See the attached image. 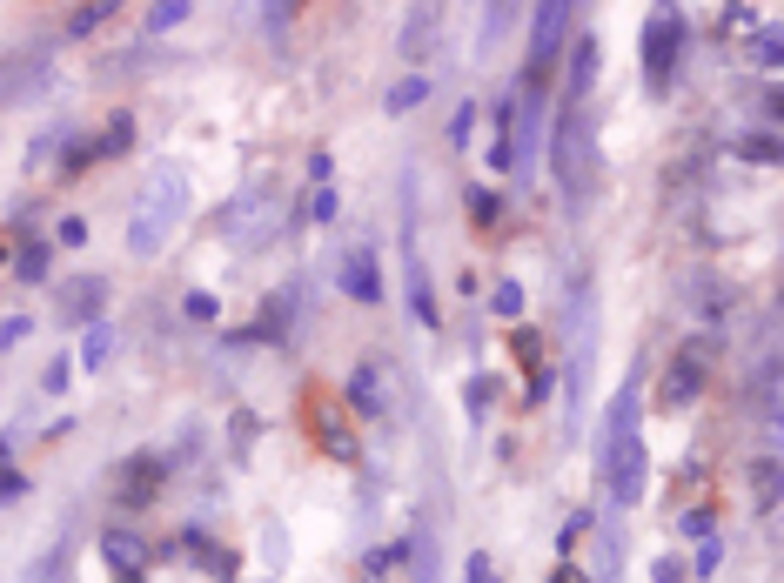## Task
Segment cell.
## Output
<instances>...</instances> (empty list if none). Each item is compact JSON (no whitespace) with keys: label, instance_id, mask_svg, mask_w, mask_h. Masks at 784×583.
<instances>
[{"label":"cell","instance_id":"cell-1","mask_svg":"<svg viewBox=\"0 0 784 583\" xmlns=\"http://www.w3.org/2000/svg\"><path fill=\"white\" fill-rule=\"evenodd\" d=\"M637 416H644V396H637V382H624L617 403H610V423H604V456H597V463H604V490H610L617 510H630V503L644 496V476H650Z\"/></svg>","mask_w":784,"mask_h":583},{"label":"cell","instance_id":"cell-2","mask_svg":"<svg viewBox=\"0 0 784 583\" xmlns=\"http://www.w3.org/2000/svg\"><path fill=\"white\" fill-rule=\"evenodd\" d=\"M188 215V168L181 161H155L148 181H141V202L128 215V255H161L168 235L181 228Z\"/></svg>","mask_w":784,"mask_h":583},{"label":"cell","instance_id":"cell-3","mask_svg":"<svg viewBox=\"0 0 784 583\" xmlns=\"http://www.w3.org/2000/svg\"><path fill=\"white\" fill-rule=\"evenodd\" d=\"M570 322H577V356L563 369V396H570V436H577L590 423V389H597V295L590 289H577Z\"/></svg>","mask_w":784,"mask_h":583},{"label":"cell","instance_id":"cell-4","mask_svg":"<svg viewBox=\"0 0 784 583\" xmlns=\"http://www.w3.org/2000/svg\"><path fill=\"white\" fill-rule=\"evenodd\" d=\"M510 175L516 188H530L543 168V141H550V108H543V81H523V94H510Z\"/></svg>","mask_w":784,"mask_h":583},{"label":"cell","instance_id":"cell-5","mask_svg":"<svg viewBox=\"0 0 784 583\" xmlns=\"http://www.w3.org/2000/svg\"><path fill=\"white\" fill-rule=\"evenodd\" d=\"M684 61V14H677L671 0H657L650 7V27H644V81L650 88H664Z\"/></svg>","mask_w":784,"mask_h":583},{"label":"cell","instance_id":"cell-6","mask_svg":"<svg viewBox=\"0 0 784 583\" xmlns=\"http://www.w3.org/2000/svg\"><path fill=\"white\" fill-rule=\"evenodd\" d=\"M47 88V47H14L7 61H0V101H34Z\"/></svg>","mask_w":784,"mask_h":583},{"label":"cell","instance_id":"cell-7","mask_svg":"<svg viewBox=\"0 0 784 583\" xmlns=\"http://www.w3.org/2000/svg\"><path fill=\"white\" fill-rule=\"evenodd\" d=\"M436 34H443V0H409L403 7V34H396L403 61H423L429 47H436Z\"/></svg>","mask_w":784,"mask_h":583},{"label":"cell","instance_id":"cell-8","mask_svg":"<svg viewBox=\"0 0 784 583\" xmlns=\"http://www.w3.org/2000/svg\"><path fill=\"white\" fill-rule=\"evenodd\" d=\"M342 295H356V302H382V262H376V248H369V242L349 248V262H342Z\"/></svg>","mask_w":784,"mask_h":583},{"label":"cell","instance_id":"cell-9","mask_svg":"<svg viewBox=\"0 0 784 583\" xmlns=\"http://www.w3.org/2000/svg\"><path fill=\"white\" fill-rule=\"evenodd\" d=\"M349 409H356V416H382V409H389V376H382V362H362L356 376H349Z\"/></svg>","mask_w":784,"mask_h":583},{"label":"cell","instance_id":"cell-10","mask_svg":"<svg viewBox=\"0 0 784 583\" xmlns=\"http://www.w3.org/2000/svg\"><path fill=\"white\" fill-rule=\"evenodd\" d=\"M101 557L114 563V577H141V570H148V543H141L135 530H108V537H101Z\"/></svg>","mask_w":784,"mask_h":583},{"label":"cell","instance_id":"cell-11","mask_svg":"<svg viewBox=\"0 0 784 583\" xmlns=\"http://www.w3.org/2000/svg\"><path fill=\"white\" fill-rule=\"evenodd\" d=\"M697 389H704V349H697V356H677L671 369H664V403L671 409H684Z\"/></svg>","mask_w":784,"mask_h":583},{"label":"cell","instance_id":"cell-12","mask_svg":"<svg viewBox=\"0 0 784 583\" xmlns=\"http://www.w3.org/2000/svg\"><path fill=\"white\" fill-rule=\"evenodd\" d=\"M409 315H416L423 329H436V322H443V309H436V289H429V269H423V255H416V242H409Z\"/></svg>","mask_w":784,"mask_h":583},{"label":"cell","instance_id":"cell-13","mask_svg":"<svg viewBox=\"0 0 784 583\" xmlns=\"http://www.w3.org/2000/svg\"><path fill=\"white\" fill-rule=\"evenodd\" d=\"M108 356H114V329H108V322H88V336H81V356H74V362L94 376V369H108Z\"/></svg>","mask_w":784,"mask_h":583},{"label":"cell","instance_id":"cell-14","mask_svg":"<svg viewBox=\"0 0 784 583\" xmlns=\"http://www.w3.org/2000/svg\"><path fill=\"white\" fill-rule=\"evenodd\" d=\"M590 88H597V41H577V54H570V101H583Z\"/></svg>","mask_w":784,"mask_h":583},{"label":"cell","instance_id":"cell-15","mask_svg":"<svg viewBox=\"0 0 784 583\" xmlns=\"http://www.w3.org/2000/svg\"><path fill=\"white\" fill-rule=\"evenodd\" d=\"M423 101H429V74L416 68V74H403V81L389 88V101H382V108H389V114H409V108H423Z\"/></svg>","mask_w":784,"mask_h":583},{"label":"cell","instance_id":"cell-16","mask_svg":"<svg viewBox=\"0 0 784 583\" xmlns=\"http://www.w3.org/2000/svg\"><path fill=\"white\" fill-rule=\"evenodd\" d=\"M101 295H108L101 275H94V282H74V289H68V315H74V322H88V315L101 322Z\"/></svg>","mask_w":784,"mask_h":583},{"label":"cell","instance_id":"cell-17","mask_svg":"<svg viewBox=\"0 0 784 583\" xmlns=\"http://www.w3.org/2000/svg\"><path fill=\"white\" fill-rule=\"evenodd\" d=\"M510 21H516V0H490V27H483V54H496V47H503Z\"/></svg>","mask_w":784,"mask_h":583},{"label":"cell","instance_id":"cell-18","mask_svg":"<svg viewBox=\"0 0 784 583\" xmlns=\"http://www.w3.org/2000/svg\"><path fill=\"white\" fill-rule=\"evenodd\" d=\"M409 557V543H389V550H369V557H362V577L376 583V577H389V570H396V563Z\"/></svg>","mask_w":784,"mask_h":583},{"label":"cell","instance_id":"cell-19","mask_svg":"<svg viewBox=\"0 0 784 583\" xmlns=\"http://www.w3.org/2000/svg\"><path fill=\"white\" fill-rule=\"evenodd\" d=\"M188 21V0H155L148 7V34H168V27H181Z\"/></svg>","mask_w":784,"mask_h":583},{"label":"cell","instance_id":"cell-20","mask_svg":"<svg viewBox=\"0 0 784 583\" xmlns=\"http://www.w3.org/2000/svg\"><path fill=\"white\" fill-rule=\"evenodd\" d=\"M295 21V0H262V27H269V41H282Z\"/></svg>","mask_w":784,"mask_h":583},{"label":"cell","instance_id":"cell-21","mask_svg":"<svg viewBox=\"0 0 784 583\" xmlns=\"http://www.w3.org/2000/svg\"><path fill=\"white\" fill-rule=\"evenodd\" d=\"M490 396H496V382H490V376H470V389H463V403H470V423H483V416H490Z\"/></svg>","mask_w":784,"mask_h":583},{"label":"cell","instance_id":"cell-22","mask_svg":"<svg viewBox=\"0 0 784 583\" xmlns=\"http://www.w3.org/2000/svg\"><path fill=\"white\" fill-rule=\"evenodd\" d=\"M490 309L503 315V322H516L523 315V282H496V295H490Z\"/></svg>","mask_w":784,"mask_h":583},{"label":"cell","instance_id":"cell-23","mask_svg":"<svg viewBox=\"0 0 784 583\" xmlns=\"http://www.w3.org/2000/svg\"><path fill=\"white\" fill-rule=\"evenodd\" d=\"M128 141H135V114H114V121H108V135H101V155H121Z\"/></svg>","mask_w":784,"mask_h":583},{"label":"cell","instance_id":"cell-24","mask_svg":"<svg viewBox=\"0 0 784 583\" xmlns=\"http://www.w3.org/2000/svg\"><path fill=\"white\" fill-rule=\"evenodd\" d=\"M751 54H758V68H778V21H764L751 34Z\"/></svg>","mask_w":784,"mask_h":583},{"label":"cell","instance_id":"cell-25","mask_svg":"<svg viewBox=\"0 0 784 583\" xmlns=\"http://www.w3.org/2000/svg\"><path fill=\"white\" fill-rule=\"evenodd\" d=\"M255 436H262V423H255V416H248V409H242V416L228 423V443H235V463H242V456H248V443H255Z\"/></svg>","mask_w":784,"mask_h":583},{"label":"cell","instance_id":"cell-26","mask_svg":"<svg viewBox=\"0 0 784 583\" xmlns=\"http://www.w3.org/2000/svg\"><path fill=\"white\" fill-rule=\"evenodd\" d=\"M14 269H21L27 282H41V275H47V242H27L21 255H14Z\"/></svg>","mask_w":784,"mask_h":583},{"label":"cell","instance_id":"cell-27","mask_svg":"<svg viewBox=\"0 0 784 583\" xmlns=\"http://www.w3.org/2000/svg\"><path fill=\"white\" fill-rule=\"evenodd\" d=\"M336 188H329V181H315V195H309V222H336Z\"/></svg>","mask_w":784,"mask_h":583},{"label":"cell","instance_id":"cell-28","mask_svg":"<svg viewBox=\"0 0 784 583\" xmlns=\"http://www.w3.org/2000/svg\"><path fill=\"white\" fill-rule=\"evenodd\" d=\"M470 135H476V101H463V108L449 114V141H456V148H470Z\"/></svg>","mask_w":784,"mask_h":583},{"label":"cell","instance_id":"cell-29","mask_svg":"<svg viewBox=\"0 0 784 583\" xmlns=\"http://www.w3.org/2000/svg\"><path fill=\"white\" fill-rule=\"evenodd\" d=\"M463 583H503V570H496V557H483V550H476V557L463 563Z\"/></svg>","mask_w":784,"mask_h":583},{"label":"cell","instance_id":"cell-30","mask_svg":"<svg viewBox=\"0 0 784 583\" xmlns=\"http://www.w3.org/2000/svg\"><path fill=\"white\" fill-rule=\"evenodd\" d=\"M54 242H61V248H88V222H81V215H61Z\"/></svg>","mask_w":784,"mask_h":583},{"label":"cell","instance_id":"cell-31","mask_svg":"<svg viewBox=\"0 0 784 583\" xmlns=\"http://www.w3.org/2000/svg\"><path fill=\"white\" fill-rule=\"evenodd\" d=\"M181 309L195 315V322H215V315H222V302H215L208 289H188V302H181Z\"/></svg>","mask_w":784,"mask_h":583},{"label":"cell","instance_id":"cell-32","mask_svg":"<svg viewBox=\"0 0 784 583\" xmlns=\"http://www.w3.org/2000/svg\"><path fill=\"white\" fill-rule=\"evenodd\" d=\"M677 530L704 543V537H711V510H684V516H677Z\"/></svg>","mask_w":784,"mask_h":583},{"label":"cell","instance_id":"cell-33","mask_svg":"<svg viewBox=\"0 0 784 583\" xmlns=\"http://www.w3.org/2000/svg\"><path fill=\"white\" fill-rule=\"evenodd\" d=\"M691 570H697V577H717V570H724V557H717V543H711V537L697 543V563H691Z\"/></svg>","mask_w":784,"mask_h":583},{"label":"cell","instance_id":"cell-34","mask_svg":"<svg viewBox=\"0 0 784 583\" xmlns=\"http://www.w3.org/2000/svg\"><path fill=\"white\" fill-rule=\"evenodd\" d=\"M41 389H47V396H61V389H68V362H61V356L47 362V376H41Z\"/></svg>","mask_w":784,"mask_h":583},{"label":"cell","instance_id":"cell-35","mask_svg":"<svg viewBox=\"0 0 784 583\" xmlns=\"http://www.w3.org/2000/svg\"><path fill=\"white\" fill-rule=\"evenodd\" d=\"M510 349H516V362H537V349H543V342L530 336V329H516V336H510Z\"/></svg>","mask_w":784,"mask_h":583},{"label":"cell","instance_id":"cell-36","mask_svg":"<svg viewBox=\"0 0 784 583\" xmlns=\"http://www.w3.org/2000/svg\"><path fill=\"white\" fill-rule=\"evenodd\" d=\"M650 577H657V583H684V557H657Z\"/></svg>","mask_w":784,"mask_h":583},{"label":"cell","instance_id":"cell-37","mask_svg":"<svg viewBox=\"0 0 784 583\" xmlns=\"http://www.w3.org/2000/svg\"><path fill=\"white\" fill-rule=\"evenodd\" d=\"M21 336H27V315H7V322H0V349H14Z\"/></svg>","mask_w":784,"mask_h":583},{"label":"cell","instance_id":"cell-38","mask_svg":"<svg viewBox=\"0 0 784 583\" xmlns=\"http://www.w3.org/2000/svg\"><path fill=\"white\" fill-rule=\"evenodd\" d=\"M744 155H751V161H778V141L758 135V141H744Z\"/></svg>","mask_w":784,"mask_h":583},{"label":"cell","instance_id":"cell-39","mask_svg":"<svg viewBox=\"0 0 784 583\" xmlns=\"http://www.w3.org/2000/svg\"><path fill=\"white\" fill-rule=\"evenodd\" d=\"M21 490H27L21 476H0V503H14V496H21Z\"/></svg>","mask_w":784,"mask_h":583},{"label":"cell","instance_id":"cell-40","mask_svg":"<svg viewBox=\"0 0 784 583\" xmlns=\"http://www.w3.org/2000/svg\"><path fill=\"white\" fill-rule=\"evenodd\" d=\"M550 583H590V577H583L577 563H563V570H557V577H550Z\"/></svg>","mask_w":784,"mask_h":583},{"label":"cell","instance_id":"cell-41","mask_svg":"<svg viewBox=\"0 0 784 583\" xmlns=\"http://www.w3.org/2000/svg\"><path fill=\"white\" fill-rule=\"evenodd\" d=\"M0 476H7V443H0Z\"/></svg>","mask_w":784,"mask_h":583},{"label":"cell","instance_id":"cell-42","mask_svg":"<svg viewBox=\"0 0 784 583\" xmlns=\"http://www.w3.org/2000/svg\"><path fill=\"white\" fill-rule=\"evenodd\" d=\"M0 262H7V248H0Z\"/></svg>","mask_w":784,"mask_h":583}]
</instances>
